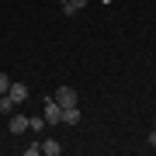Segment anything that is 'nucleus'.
<instances>
[{
	"mask_svg": "<svg viewBox=\"0 0 156 156\" xmlns=\"http://www.w3.org/2000/svg\"><path fill=\"white\" fill-rule=\"evenodd\" d=\"M28 128H35V132H42V128H45V115H42V118H28Z\"/></svg>",
	"mask_w": 156,
	"mask_h": 156,
	"instance_id": "obj_9",
	"label": "nucleus"
},
{
	"mask_svg": "<svg viewBox=\"0 0 156 156\" xmlns=\"http://www.w3.org/2000/svg\"><path fill=\"white\" fill-rule=\"evenodd\" d=\"M7 90H11V80H7L4 73H0V94H7Z\"/></svg>",
	"mask_w": 156,
	"mask_h": 156,
	"instance_id": "obj_10",
	"label": "nucleus"
},
{
	"mask_svg": "<svg viewBox=\"0 0 156 156\" xmlns=\"http://www.w3.org/2000/svg\"><path fill=\"white\" fill-rule=\"evenodd\" d=\"M153 128H156V118H153Z\"/></svg>",
	"mask_w": 156,
	"mask_h": 156,
	"instance_id": "obj_12",
	"label": "nucleus"
},
{
	"mask_svg": "<svg viewBox=\"0 0 156 156\" xmlns=\"http://www.w3.org/2000/svg\"><path fill=\"white\" fill-rule=\"evenodd\" d=\"M7 128H11V135H21V132H28V115H11V122H7Z\"/></svg>",
	"mask_w": 156,
	"mask_h": 156,
	"instance_id": "obj_3",
	"label": "nucleus"
},
{
	"mask_svg": "<svg viewBox=\"0 0 156 156\" xmlns=\"http://www.w3.org/2000/svg\"><path fill=\"white\" fill-rule=\"evenodd\" d=\"M42 153H45V156H59L62 146H59L56 139H42Z\"/></svg>",
	"mask_w": 156,
	"mask_h": 156,
	"instance_id": "obj_5",
	"label": "nucleus"
},
{
	"mask_svg": "<svg viewBox=\"0 0 156 156\" xmlns=\"http://www.w3.org/2000/svg\"><path fill=\"white\" fill-rule=\"evenodd\" d=\"M59 4H66V0H59Z\"/></svg>",
	"mask_w": 156,
	"mask_h": 156,
	"instance_id": "obj_13",
	"label": "nucleus"
},
{
	"mask_svg": "<svg viewBox=\"0 0 156 156\" xmlns=\"http://www.w3.org/2000/svg\"><path fill=\"white\" fill-rule=\"evenodd\" d=\"M87 7V0H66V4H62V14H80Z\"/></svg>",
	"mask_w": 156,
	"mask_h": 156,
	"instance_id": "obj_6",
	"label": "nucleus"
},
{
	"mask_svg": "<svg viewBox=\"0 0 156 156\" xmlns=\"http://www.w3.org/2000/svg\"><path fill=\"white\" fill-rule=\"evenodd\" d=\"M7 94L14 97V104H24V101H28V87H24V83H11Z\"/></svg>",
	"mask_w": 156,
	"mask_h": 156,
	"instance_id": "obj_4",
	"label": "nucleus"
},
{
	"mask_svg": "<svg viewBox=\"0 0 156 156\" xmlns=\"http://www.w3.org/2000/svg\"><path fill=\"white\" fill-rule=\"evenodd\" d=\"M62 122V108L56 104V97L45 101V125H59Z\"/></svg>",
	"mask_w": 156,
	"mask_h": 156,
	"instance_id": "obj_2",
	"label": "nucleus"
},
{
	"mask_svg": "<svg viewBox=\"0 0 156 156\" xmlns=\"http://www.w3.org/2000/svg\"><path fill=\"white\" fill-rule=\"evenodd\" d=\"M56 104L66 111V108H76V104H80V97H76L73 87H59V90H56Z\"/></svg>",
	"mask_w": 156,
	"mask_h": 156,
	"instance_id": "obj_1",
	"label": "nucleus"
},
{
	"mask_svg": "<svg viewBox=\"0 0 156 156\" xmlns=\"http://www.w3.org/2000/svg\"><path fill=\"white\" fill-rule=\"evenodd\" d=\"M14 108H17V104H14L11 94H0V115H14Z\"/></svg>",
	"mask_w": 156,
	"mask_h": 156,
	"instance_id": "obj_7",
	"label": "nucleus"
},
{
	"mask_svg": "<svg viewBox=\"0 0 156 156\" xmlns=\"http://www.w3.org/2000/svg\"><path fill=\"white\" fill-rule=\"evenodd\" d=\"M62 122L66 125H80L83 122V118H80V108H66V111H62Z\"/></svg>",
	"mask_w": 156,
	"mask_h": 156,
	"instance_id": "obj_8",
	"label": "nucleus"
},
{
	"mask_svg": "<svg viewBox=\"0 0 156 156\" xmlns=\"http://www.w3.org/2000/svg\"><path fill=\"white\" fill-rule=\"evenodd\" d=\"M146 146H153V149H156V128L149 132V139H146Z\"/></svg>",
	"mask_w": 156,
	"mask_h": 156,
	"instance_id": "obj_11",
	"label": "nucleus"
}]
</instances>
